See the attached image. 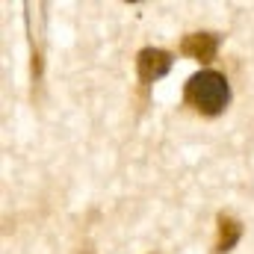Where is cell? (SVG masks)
<instances>
[{
    "label": "cell",
    "instance_id": "1",
    "mask_svg": "<svg viewBox=\"0 0 254 254\" xmlns=\"http://www.w3.org/2000/svg\"><path fill=\"white\" fill-rule=\"evenodd\" d=\"M184 101L201 116H219L231 104V83H228V77L222 71L201 68L187 80Z\"/></svg>",
    "mask_w": 254,
    "mask_h": 254
},
{
    "label": "cell",
    "instance_id": "5",
    "mask_svg": "<svg viewBox=\"0 0 254 254\" xmlns=\"http://www.w3.org/2000/svg\"><path fill=\"white\" fill-rule=\"evenodd\" d=\"M154 254H163V252H154Z\"/></svg>",
    "mask_w": 254,
    "mask_h": 254
},
{
    "label": "cell",
    "instance_id": "2",
    "mask_svg": "<svg viewBox=\"0 0 254 254\" xmlns=\"http://www.w3.org/2000/svg\"><path fill=\"white\" fill-rule=\"evenodd\" d=\"M175 65V57L163 48H142L136 54V74L142 80V86H151L157 80H163Z\"/></svg>",
    "mask_w": 254,
    "mask_h": 254
},
{
    "label": "cell",
    "instance_id": "4",
    "mask_svg": "<svg viewBox=\"0 0 254 254\" xmlns=\"http://www.w3.org/2000/svg\"><path fill=\"white\" fill-rule=\"evenodd\" d=\"M243 240V222L231 213L216 216V254H228Z\"/></svg>",
    "mask_w": 254,
    "mask_h": 254
},
{
    "label": "cell",
    "instance_id": "3",
    "mask_svg": "<svg viewBox=\"0 0 254 254\" xmlns=\"http://www.w3.org/2000/svg\"><path fill=\"white\" fill-rule=\"evenodd\" d=\"M219 45H222L219 33H190L181 42V54H187L198 63H213L219 54Z\"/></svg>",
    "mask_w": 254,
    "mask_h": 254
}]
</instances>
